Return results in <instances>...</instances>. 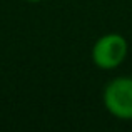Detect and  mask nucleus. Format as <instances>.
<instances>
[{"label":"nucleus","instance_id":"f257e3e1","mask_svg":"<svg viewBox=\"0 0 132 132\" xmlns=\"http://www.w3.org/2000/svg\"><path fill=\"white\" fill-rule=\"evenodd\" d=\"M129 44L126 37L120 34L110 32L99 37L92 47V62L100 70H114L117 69L127 57Z\"/></svg>","mask_w":132,"mask_h":132},{"label":"nucleus","instance_id":"f03ea898","mask_svg":"<svg viewBox=\"0 0 132 132\" xmlns=\"http://www.w3.org/2000/svg\"><path fill=\"white\" fill-rule=\"evenodd\" d=\"M104 107L120 120L132 119V77L120 75L107 82L102 92Z\"/></svg>","mask_w":132,"mask_h":132},{"label":"nucleus","instance_id":"7ed1b4c3","mask_svg":"<svg viewBox=\"0 0 132 132\" xmlns=\"http://www.w3.org/2000/svg\"><path fill=\"white\" fill-rule=\"evenodd\" d=\"M27 2H32V3H37V2H42V0H27Z\"/></svg>","mask_w":132,"mask_h":132}]
</instances>
